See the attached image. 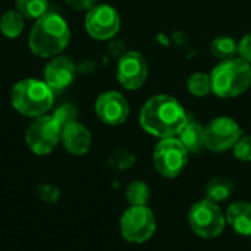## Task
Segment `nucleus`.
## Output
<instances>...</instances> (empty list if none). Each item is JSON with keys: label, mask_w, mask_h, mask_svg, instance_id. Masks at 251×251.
<instances>
[{"label": "nucleus", "mask_w": 251, "mask_h": 251, "mask_svg": "<svg viewBox=\"0 0 251 251\" xmlns=\"http://www.w3.org/2000/svg\"><path fill=\"white\" fill-rule=\"evenodd\" d=\"M62 138V126L51 115L35 118L25 132V141L29 150L37 156L50 154Z\"/></svg>", "instance_id": "nucleus-8"}, {"label": "nucleus", "mask_w": 251, "mask_h": 251, "mask_svg": "<svg viewBox=\"0 0 251 251\" xmlns=\"http://www.w3.org/2000/svg\"><path fill=\"white\" fill-rule=\"evenodd\" d=\"M212 93L221 99L244 94L251 85V65L241 57L221 60L210 74Z\"/></svg>", "instance_id": "nucleus-3"}, {"label": "nucleus", "mask_w": 251, "mask_h": 251, "mask_svg": "<svg viewBox=\"0 0 251 251\" xmlns=\"http://www.w3.org/2000/svg\"><path fill=\"white\" fill-rule=\"evenodd\" d=\"M65 150L74 156H84L90 151L93 144V137L90 129L81 122L75 121L65 128H62L60 138Z\"/></svg>", "instance_id": "nucleus-14"}, {"label": "nucleus", "mask_w": 251, "mask_h": 251, "mask_svg": "<svg viewBox=\"0 0 251 251\" xmlns=\"http://www.w3.org/2000/svg\"><path fill=\"white\" fill-rule=\"evenodd\" d=\"M47 0H16V10L26 19H40L47 13Z\"/></svg>", "instance_id": "nucleus-20"}, {"label": "nucleus", "mask_w": 251, "mask_h": 251, "mask_svg": "<svg viewBox=\"0 0 251 251\" xmlns=\"http://www.w3.org/2000/svg\"><path fill=\"white\" fill-rule=\"evenodd\" d=\"M238 54L241 59H244L251 65V32L244 35L238 43Z\"/></svg>", "instance_id": "nucleus-26"}, {"label": "nucleus", "mask_w": 251, "mask_h": 251, "mask_svg": "<svg viewBox=\"0 0 251 251\" xmlns=\"http://www.w3.org/2000/svg\"><path fill=\"white\" fill-rule=\"evenodd\" d=\"M188 224L196 235L212 240L224 232L226 226V216L218 203L209 199H203L190 207Z\"/></svg>", "instance_id": "nucleus-5"}, {"label": "nucleus", "mask_w": 251, "mask_h": 251, "mask_svg": "<svg viewBox=\"0 0 251 251\" xmlns=\"http://www.w3.org/2000/svg\"><path fill=\"white\" fill-rule=\"evenodd\" d=\"M121 16L110 4H96L85 15V29L94 40H109L118 34Z\"/></svg>", "instance_id": "nucleus-10"}, {"label": "nucleus", "mask_w": 251, "mask_h": 251, "mask_svg": "<svg viewBox=\"0 0 251 251\" xmlns=\"http://www.w3.org/2000/svg\"><path fill=\"white\" fill-rule=\"evenodd\" d=\"M51 116L57 121V124L62 128H65L66 125H69V124H72V122L76 121L78 110H76V107L74 104L66 103V104L59 106L57 109H54V112L51 113Z\"/></svg>", "instance_id": "nucleus-23"}, {"label": "nucleus", "mask_w": 251, "mask_h": 251, "mask_svg": "<svg viewBox=\"0 0 251 251\" xmlns=\"http://www.w3.org/2000/svg\"><path fill=\"white\" fill-rule=\"evenodd\" d=\"M178 140L184 144L188 153L197 154L203 149H206V141H204V126H201L197 121H194L191 116L176 135Z\"/></svg>", "instance_id": "nucleus-16"}, {"label": "nucleus", "mask_w": 251, "mask_h": 251, "mask_svg": "<svg viewBox=\"0 0 251 251\" xmlns=\"http://www.w3.org/2000/svg\"><path fill=\"white\" fill-rule=\"evenodd\" d=\"M187 88L190 94L196 97H206L212 93V79L209 74L196 72L187 81Z\"/></svg>", "instance_id": "nucleus-22"}, {"label": "nucleus", "mask_w": 251, "mask_h": 251, "mask_svg": "<svg viewBox=\"0 0 251 251\" xmlns=\"http://www.w3.org/2000/svg\"><path fill=\"white\" fill-rule=\"evenodd\" d=\"M25 18L18 10H7L0 18V31L6 38H18L24 31Z\"/></svg>", "instance_id": "nucleus-18"}, {"label": "nucleus", "mask_w": 251, "mask_h": 251, "mask_svg": "<svg viewBox=\"0 0 251 251\" xmlns=\"http://www.w3.org/2000/svg\"><path fill=\"white\" fill-rule=\"evenodd\" d=\"M71 40V29L63 16L47 12L35 21L28 37V47L38 57L59 56Z\"/></svg>", "instance_id": "nucleus-2"}, {"label": "nucleus", "mask_w": 251, "mask_h": 251, "mask_svg": "<svg viewBox=\"0 0 251 251\" xmlns=\"http://www.w3.org/2000/svg\"><path fill=\"white\" fill-rule=\"evenodd\" d=\"M119 228L128 243L144 244L154 235L157 222L153 210L147 206H129L121 218Z\"/></svg>", "instance_id": "nucleus-6"}, {"label": "nucleus", "mask_w": 251, "mask_h": 251, "mask_svg": "<svg viewBox=\"0 0 251 251\" xmlns=\"http://www.w3.org/2000/svg\"><path fill=\"white\" fill-rule=\"evenodd\" d=\"M241 137V126L229 116L215 118L204 126L206 149L215 153H224L232 149Z\"/></svg>", "instance_id": "nucleus-9"}, {"label": "nucleus", "mask_w": 251, "mask_h": 251, "mask_svg": "<svg viewBox=\"0 0 251 251\" xmlns=\"http://www.w3.org/2000/svg\"><path fill=\"white\" fill-rule=\"evenodd\" d=\"M149 66L144 56L138 51H126L118 62L116 78L125 90H138L144 85Z\"/></svg>", "instance_id": "nucleus-11"}, {"label": "nucleus", "mask_w": 251, "mask_h": 251, "mask_svg": "<svg viewBox=\"0 0 251 251\" xmlns=\"http://www.w3.org/2000/svg\"><path fill=\"white\" fill-rule=\"evenodd\" d=\"M110 163L116 169L124 171V169L131 168L135 163V156L131 151H128V150H118V151L113 153V156L110 159Z\"/></svg>", "instance_id": "nucleus-25"}, {"label": "nucleus", "mask_w": 251, "mask_h": 251, "mask_svg": "<svg viewBox=\"0 0 251 251\" xmlns=\"http://www.w3.org/2000/svg\"><path fill=\"white\" fill-rule=\"evenodd\" d=\"M210 51L213 56L219 57L221 60L229 59V57H234L235 51H238V44L235 43L234 38H231L228 35H221V37H216L215 40H212Z\"/></svg>", "instance_id": "nucleus-21"}, {"label": "nucleus", "mask_w": 251, "mask_h": 251, "mask_svg": "<svg viewBox=\"0 0 251 251\" xmlns=\"http://www.w3.org/2000/svg\"><path fill=\"white\" fill-rule=\"evenodd\" d=\"M75 63L68 56H54L44 68V82L53 93L63 91L75 79Z\"/></svg>", "instance_id": "nucleus-13"}, {"label": "nucleus", "mask_w": 251, "mask_h": 251, "mask_svg": "<svg viewBox=\"0 0 251 251\" xmlns=\"http://www.w3.org/2000/svg\"><path fill=\"white\" fill-rule=\"evenodd\" d=\"M65 1L75 10H90L97 3V0H65Z\"/></svg>", "instance_id": "nucleus-28"}, {"label": "nucleus", "mask_w": 251, "mask_h": 251, "mask_svg": "<svg viewBox=\"0 0 251 251\" xmlns=\"http://www.w3.org/2000/svg\"><path fill=\"white\" fill-rule=\"evenodd\" d=\"M10 101L16 112L28 118L47 115L53 107L54 93L41 79L25 78L18 81L10 93Z\"/></svg>", "instance_id": "nucleus-4"}, {"label": "nucleus", "mask_w": 251, "mask_h": 251, "mask_svg": "<svg viewBox=\"0 0 251 251\" xmlns=\"http://www.w3.org/2000/svg\"><path fill=\"white\" fill-rule=\"evenodd\" d=\"M226 224L232 228L234 232L251 237V203L249 201H235L232 203L226 213Z\"/></svg>", "instance_id": "nucleus-15"}, {"label": "nucleus", "mask_w": 251, "mask_h": 251, "mask_svg": "<svg viewBox=\"0 0 251 251\" xmlns=\"http://www.w3.org/2000/svg\"><path fill=\"white\" fill-rule=\"evenodd\" d=\"M125 197L129 206H147L150 200V187L144 181H132L125 190Z\"/></svg>", "instance_id": "nucleus-19"}, {"label": "nucleus", "mask_w": 251, "mask_h": 251, "mask_svg": "<svg viewBox=\"0 0 251 251\" xmlns=\"http://www.w3.org/2000/svg\"><path fill=\"white\" fill-rule=\"evenodd\" d=\"M206 193V199L215 201V203H222L226 201L232 193H234V182L229 178L225 176H216L213 179H210L204 188Z\"/></svg>", "instance_id": "nucleus-17"}, {"label": "nucleus", "mask_w": 251, "mask_h": 251, "mask_svg": "<svg viewBox=\"0 0 251 251\" xmlns=\"http://www.w3.org/2000/svg\"><path fill=\"white\" fill-rule=\"evenodd\" d=\"M40 197L47 203H53L59 199V190H56L54 187H50V185H41Z\"/></svg>", "instance_id": "nucleus-27"}, {"label": "nucleus", "mask_w": 251, "mask_h": 251, "mask_svg": "<svg viewBox=\"0 0 251 251\" xmlns=\"http://www.w3.org/2000/svg\"><path fill=\"white\" fill-rule=\"evenodd\" d=\"M96 113L106 125H122L129 116V104L119 91H104L96 100Z\"/></svg>", "instance_id": "nucleus-12"}, {"label": "nucleus", "mask_w": 251, "mask_h": 251, "mask_svg": "<svg viewBox=\"0 0 251 251\" xmlns=\"http://www.w3.org/2000/svg\"><path fill=\"white\" fill-rule=\"evenodd\" d=\"M190 115L184 106L168 94H157L149 99L140 112L141 128L160 140L176 137Z\"/></svg>", "instance_id": "nucleus-1"}, {"label": "nucleus", "mask_w": 251, "mask_h": 251, "mask_svg": "<svg viewBox=\"0 0 251 251\" xmlns=\"http://www.w3.org/2000/svg\"><path fill=\"white\" fill-rule=\"evenodd\" d=\"M237 160L251 162V135H243L232 147Z\"/></svg>", "instance_id": "nucleus-24"}, {"label": "nucleus", "mask_w": 251, "mask_h": 251, "mask_svg": "<svg viewBox=\"0 0 251 251\" xmlns=\"http://www.w3.org/2000/svg\"><path fill=\"white\" fill-rule=\"evenodd\" d=\"M190 153L178 137L163 138L153 151V165L157 174L165 178H176L188 165Z\"/></svg>", "instance_id": "nucleus-7"}]
</instances>
